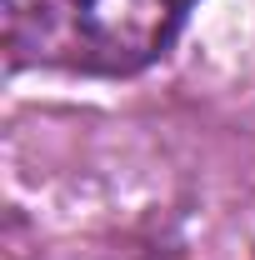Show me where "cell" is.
I'll use <instances>...</instances> for the list:
<instances>
[{
  "label": "cell",
  "instance_id": "cell-1",
  "mask_svg": "<svg viewBox=\"0 0 255 260\" xmlns=\"http://www.w3.org/2000/svg\"><path fill=\"white\" fill-rule=\"evenodd\" d=\"M15 65L135 75L155 65L185 20V0H0Z\"/></svg>",
  "mask_w": 255,
  "mask_h": 260
}]
</instances>
